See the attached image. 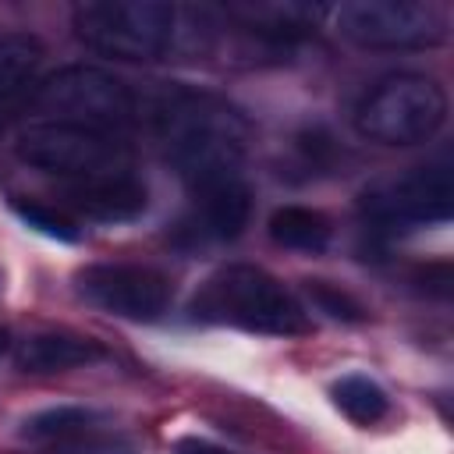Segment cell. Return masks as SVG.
<instances>
[{
  "label": "cell",
  "instance_id": "obj_21",
  "mask_svg": "<svg viewBox=\"0 0 454 454\" xmlns=\"http://www.w3.org/2000/svg\"><path fill=\"white\" fill-rule=\"evenodd\" d=\"M67 454H131V447L121 443V440H99V443H85V450L78 447V450H67Z\"/></svg>",
  "mask_w": 454,
  "mask_h": 454
},
{
  "label": "cell",
  "instance_id": "obj_16",
  "mask_svg": "<svg viewBox=\"0 0 454 454\" xmlns=\"http://www.w3.org/2000/svg\"><path fill=\"white\" fill-rule=\"evenodd\" d=\"M99 415L92 408H82V404H57V408H46V411H35L25 419L21 426V436L25 440H71V436H82Z\"/></svg>",
  "mask_w": 454,
  "mask_h": 454
},
{
  "label": "cell",
  "instance_id": "obj_9",
  "mask_svg": "<svg viewBox=\"0 0 454 454\" xmlns=\"http://www.w3.org/2000/svg\"><path fill=\"white\" fill-rule=\"evenodd\" d=\"M74 291L89 305L138 323L160 319L174 294L167 273L142 262H92L74 273Z\"/></svg>",
  "mask_w": 454,
  "mask_h": 454
},
{
  "label": "cell",
  "instance_id": "obj_2",
  "mask_svg": "<svg viewBox=\"0 0 454 454\" xmlns=\"http://www.w3.org/2000/svg\"><path fill=\"white\" fill-rule=\"evenodd\" d=\"M188 312L202 323H223L248 333H273V337H294L312 326L305 305L273 273L248 262L216 270L195 291Z\"/></svg>",
  "mask_w": 454,
  "mask_h": 454
},
{
  "label": "cell",
  "instance_id": "obj_14",
  "mask_svg": "<svg viewBox=\"0 0 454 454\" xmlns=\"http://www.w3.org/2000/svg\"><path fill=\"white\" fill-rule=\"evenodd\" d=\"M270 238L294 252H323L333 238V227L326 213L312 206H280L270 213Z\"/></svg>",
  "mask_w": 454,
  "mask_h": 454
},
{
  "label": "cell",
  "instance_id": "obj_1",
  "mask_svg": "<svg viewBox=\"0 0 454 454\" xmlns=\"http://www.w3.org/2000/svg\"><path fill=\"white\" fill-rule=\"evenodd\" d=\"M153 121L167 160L188 184V195L245 177V124L227 103L202 92L170 89L153 106Z\"/></svg>",
  "mask_w": 454,
  "mask_h": 454
},
{
  "label": "cell",
  "instance_id": "obj_12",
  "mask_svg": "<svg viewBox=\"0 0 454 454\" xmlns=\"http://www.w3.org/2000/svg\"><path fill=\"white\" fill-rule=\"evenodd\" d=\"M103 358V348L92 337L78 333H60V330H43L28 333L14 348V365L21 372H64L78 365H92Z\"/></svg>",
  "mask_w": 454,
  "mask_h": 454
},
{
  "label": "cell",
  "instance_id": "obj_17",
  "mask_svg": "<svg viewBox=\"0 0 454 454\" xmlns=\"http://www.w3.org/2000/svg\"><path fill=\"white\" fill-rule=\"evenodd\" d=\"M305 294L330 319H340V323H362L365 319V305L330 280H305Z\"/></svg>",
  "mask_w": 454,
  "mask_h": 454
},
{
  "label": "cell",
  "instance_id": "obj_5",
  "mask_svg": "<svg viewBox=\"0 0 454 454\" xmlns=\"http://www.w3.org/2000/svg\"><path fill=\"white\" fill-rule=\"evenodd\" d=\"M74 35L117 60H160L177 35V7L160 0H89L71 11Z\"/></svg>",
  "mask_w": 454,
  "mask_h": 454
},
{
  "label": "cell",
  "instance_id": "obj_10",
  "mask_svg": "<svg viewBox=\"0 0 454 454\" xmlns=\"http://www.w3.org/2000/svg\"><path fill=\"white\" fill-rule=\"evenodd\" d=\"M64 202L71 209L92 216V220L121 223V220H135L145 209L149 192L135 177V170H128V174H106V177L71 181V184H64Z\"/></svg>",
  "mask_w": 454,
  "mask_h": 454
},
{
  "label": "cell",
  "instance_id": "obj_19",
  "mask_svg": "<svg viewBox=\"0 0 454 454\" xmlns=\"http://www.w3.org/2000/svg\"><path fill=\"white\" fill-rule=\"evenodd\" d=\"M419 280H422V291L447 298L450 294V262H429L426 270H419Z\"/></svg>",
  "mask_w": 454,
  "mask_h": 454
},
{
  "label": "cell",
  "instance_id": "obj_3",
  "mask_svg": "<svg viewBox=\"0 0 454 454\" xmlns=\"http://www.w3.org/2000/svg\"><path fill=\"white\" fill-rule=\"evenodd\" d=\"M11 149L25 167L53 174L64 184L135 170V156L121 135L67 121H28L14 135Z\"/></svg>",
  "mask_w": 454,
  "mask_h": 454
},
{
  "label": "cell",
  "instance_id": "obj_15",
  "mask_svg": "<svg viewBox=\"0 0 454 454\" xmlns=\"http://www.w3.org/2000/svg\"><path fill=\"white\" fill-rule=\"evenodd\" d=\"M330 394H333V404H337L351 422H358V426H372V422H380V419L387 415V408H390L387 390H383L376 380L362 376V372L340 376V380L333 383Z\"/></svg>",
  "mask_w": 454,
  "mask_h": 454
},
{
  "label": "cell",
  "instance_id": "obj_11",
  "mask_svg": "<svg viewBox=\"0 0 454 454\" xmlns=\"http://www.w3.org/2000/svg\"><path fill=\"white\" fill-rule=\"evenodd\" d=\"M252 213V188L248 181H227L192 195V216L184 234L195 241H234Z\"/></svg>",
  "mask_w": 454,
  "mask_h": 454
},
{
  "label": "cell",
  "instance_id": "obj_8",
  "mask_svg": "<svg viewBox=\"0 0 454 454\" xmlns=\"http://www.w3.org/2000/svg\"><path fill=\"white\" fill-rule=\"evenodd\" d=\"M450 167L429 163L380 181L362 195V213L376 231H408L450 220Z\"/></svg>",
  "mask_w": 454,
  "mask_h": 454
},
{
  "label": "cell",
  "instance_id": "obj_22",
  "mask_svg": "<svg viewBox=\"0 0 454 454\" xmlns=\"http://www.w3.org/2000/svg\"><path fill=\"white\" fill-rule=\"evenodd\" d=\"M7 348V330H0V351Z\"/></svg>",
  "mask_w": 454,
  "mask_h": 454
},
{
  "label": "cell",
  "instance_id": "obj_18",
  "mask_svg": "<svg viewBox=\"0 0 454 454\" xmlns=\"http://www.w3.org/2000/svg\"><path fill=\"white\" fill-rule=\"evenodd\" d=\"M11 209H14L28 227H35L39 234H46V238H53V241H64V245H74V241H78V227H74L67 216H60L57 209L43 206V202L11 199Z\"/></svg>",
  "mask_w": 454,
  "mask_h": 454
},
{
  "label": "cell",
  "instance_id": "obj_4",
  "mask_svg": "<svg viewBox=\"0 0 454 454\" xmlns=\"http://www.w3.org/2000/svg\"><path fill=\"white\" fill-rule=\"evenodd\" d=\"M447 121V92L436 78L397 71L380 78L355 106V128L380 145L429 142Z\"/></svg>",
  "mask_w": 454,
  "mask_h": 454
},
{
  "label": "cell",
  "instance_id": "obj_20",
  "mask_svg": "<svg viewBox=\"0 0 454 454\" xmlns=\"http://www.w3.org/2000/svg\"><path fill=\"white\" fill-rule=\"evenodd\" d=\"M174 454H234V450H223L209 440H199V436H188V440H177Z\"/></svg>",
  "mask_w": 454,
  "mask_h": 454
},
{
  "label": "cell",
  "instance_id": "obj_6",
  "mask_svg": "<svg viewBox=\"0 0 454 454\" xmlns=\"http://www.w3.org/2000/svg\"><path fill=\"white\" fill-rule=\"evenodd\" d=\"M28 103L32 110L46 114L43 121H67L114 135L138 117V96L128 89V82L92 64H67L53 71L32 89Z\"/></svg>",
  "mask_w": 454,
  "mask_h": 454
},
{
  "label": "cell",
  "instance_id": "obj_7",
  "mask_svg": "<svg viewBox=\"0 0 454 454\" xmlns=\"http://www.w3.org/2000/svg\"><path fill=\"white\" fill-rule=\"evenodd\" d=\"M330 14L333 28L365 50H426L450 35V11L436 0H348Z\"/></svg>",
  "mask_w": 454,
  "mask_h": 454
},
{
  "label": "cell",
  "instance_id": "obj_13",
  "mask_svg": "<svg viewBox=\"0 0 454 454\" xmlns=\"http://www.w3.org/2000/svg\"><path fill=\"white\" fill-rule=\"evenodd\" d=\"M39 64H43V43L35 35L28 32L0 35V124L21 99L32 96Z\"/></svg>",
  "mask_w": 454,
  "mask_h": 454
}]
</instances>
